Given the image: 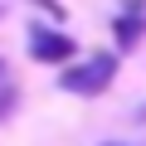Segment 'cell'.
<instances>
[{
    "instance_id": "cell-1",
    "label": "cell",
    "mask_w": 146,
    "mask_h": 146,
    "mask_svg": "<svg viewBox=\"0 0 146 146\" xmlns=\"http://www.w3.org/2000/svg\"><path fill=\"white\" fill-rule=\"evenodd\" d=\"M117 78V54H93V58H83V63H68L63 68V93H73V98H98V93H107V83Z\"/></svg>"
},
{
    "instance_id": "cell-2",
    "label": "cell",
    "mask_w": 146,
    "mask_h": 146,
    "mask_svg": "<svg viewBox=\"0 0 146 146\" xmlns=\"http://www.w3.org/2000/svg\"><path fill=\"white\" fill-rule=\"evenodd\" d=\"M73 54H78L73 34L49 29V25H29V58H34V63H68Z\"/></svg>"
},
{
    "instance_id": "cell-3",
    "label": "cell",
    "mask_w": 146,
    "mask_h": 146,
    "mask_svg": "<svg viewBox=\"0 0 146 146\" xmlns=\"http://www.w3.org/2000/svg\"><path fill=\"white\" fill-rule=\"evenodd\" d=\"M136 39H141V15H122V20H117V44L131 49Z\"/></svg>"
},
{
    "instance_id": "cell-4",
    "label": "cell",
    "mask_w": 146,
    "mask_h": 146,
    "mask_svg": "<svg viewBox=\"0 0 146 146\" xmlns=\"http://www.w3.org/2000/svg\"><path fill=\"white\" fill-rule=\"evenodd\" d=\"M20 112V88L15 83H0V122H10Z\"/></svg>"
},
{
    "instance_id": "cell-5",
    "label": "cell",
    "mask_w": 146,
    "mask_h": 146,
    "mask_svg": "<svg viewBox=\"0 0 146 146\" xmlns=\"http://www.w3.org/2000/svg\"><path fill=\"white\" fill-rule=\"evenodd\" d=\"M0 83H10V63L5 58H0Z\"/></svg>"
},
{
    "instance_id": "cell-6",
    "label": "cell",
    "mask_w": 146,
    "mask_h": 146,
    "mask_svg": "<svg viewBox=\"0 0 146 146\" xmlns=\"http://www.w3.org/2000/svg\"><path fill=\"white\" fill-rule=\"evenodd\" d=\"M102 146H122V141H102Z\"/></svg>"
},
{
    "instance_id": "cell-7",
    "label": "cell",
    "mask_w": 146,
    "mask_h": 146,
    "mask_svg": "<svg viewBox=\"0 0 146 146\" xmlns=\"http://www.w3.org/2000/svg\"><path fill=\"white\" fill-rule=\"evenodd\" d=\"M141 122H146V107H141Z\"/></svg>"
},
{
    "instance_id": "cell-8",
    "label": "cell",
    "mask_w": 146,
    "mask_h": 146,
    "mask_svg": "<svg viewBox=\"0 0 146 146\" xmlns=\"http://www.w3.org/2000/svg\"><path fill=\"white\" fill-rule=\"evenodd\" d=\"M0 15H5V5H0Z\"/></svg>"
}]
</instances>
